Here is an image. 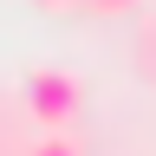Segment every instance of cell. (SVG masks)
Wrapping results in <instances>:
<instances>
[{"mask_svg":"<svg viewBox=\"0 0 156 156\" xmlns=\"http://www.w3.org/2000/svg\"><path fill=\"white\" fill-rule=\"evenodd\" d=\"M39 7H65V0H39Z\"/></svg>","mask_w":156,"mask_h":156,"instance_id":"5b68a950","label":"cell"},{"mask_svg":"<svg viewBox=\"0 0 156 156\" xmlns=\"http://www.w3.org/2000/svg\"><path fill=\"white\" fill-rule=\"evenodd\" d=\"M136 65H143V78H156V13L143 20V39H136Z\"/></svg>","mask_w":156,"mask_h":156,"instance_id":"3957f363","label":"cell"},{"mask_svg":"<svg viewBox=\"0 0 156 156\" xmlns=\"http://www.w3.org/2000/svg\"><path fill=\"white\" fill-rule=\"evenodd\" d=\"M26 156H85V150H78V136H65V130H46V136H39Z\"/></svg>","mask_w":156,"mask_h":156,"instance_id":"7a4b0ae2","label":"cell"},{"mask_svg":"<svg viewBox=\"0 0 156 156\" xmlns=\"http://www.w3.org/2000/svg\"><path fill=\"white\" fill-rule=\"evenodd\" d=\"M85 7H91V13H130L136 0H85Z\"/></svg>","mask_w":156,"mask_h":156,"instance_id":"277c9868","label":"cell"},{"mask_svg":"<svg viewBox=\"0 0 156 156\" xmlns=\"http://www.w3.org/2000/svg\"><path fill=\"white\" fill-rule=\"evenodd\" d=\"M26 111H33L46 130H65L72 117L85 111V78L65 72V65H39V72H26Z\"/></svg>","mask_w":156,"mask_h":156,"instance_id":"6da1fadb","label":"cell"}]
</instances>
